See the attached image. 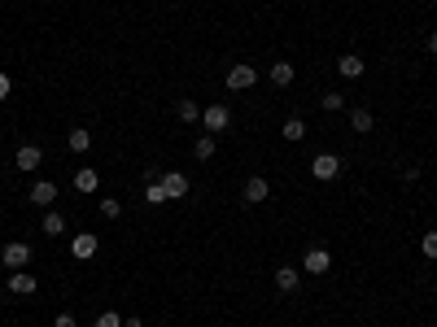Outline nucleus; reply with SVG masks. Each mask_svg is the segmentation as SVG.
Here are the masks:
<instances>
[{
    "instance_id": "obj_1",
    "label": "nucleus",
    "mask_w": 437,
    "mask_h": 327,
    "mask_svg": "<svg viewBox=\"0 0 437 327\" xmlns=\"http://www.w3.org/2000/svg\"><path fill=\"white\" fill-rule=\"evenodd\" d=\"M0 262H5V271H27V262H31V244L9 240L5 249H0Z\"/></svg>"
},
{
    "instance_id": "obj_2",
    "label": "nucleus",
    "mask_w": 437,
    "mask_h": 327,
    "mask_svg": "<svg viewBox=\"0 0 437 327\" xmlns=\"http://www.w3.org/2000/svg\"><path fill=\"white\" fill-rule=\"evenodd\" d=\"M228 122H232L228 105H206V109H202V127H206V135H219V131H228Z\"/></svg>"
},
{
    "instance_id": "obj_3",
    "label": "nucleus",
    "mask_w": 437,
    "mask_h": 327,
    "mask_svg": "<svg viewBox=\"0 0 437 327\" xmlns=\"http://www.w3.org/2000/svg\"><path fill=\"white\" fill-rule=\"evenodd\" d=\"M311 174H315L320 183L337 179V174H341V157H337V153H315V157H311Z\"/></svg>"
},
{
    "instance_id": "obj_4",
    "label": "nucleus",
    "mask_w": 437,
    "mask_h": 327,
    "mask_svg": "<svg viewBox=\"0 0 437 327\" xmlns=\"http://www.w3.org/2000/svg\"><path fill=\"white\" fill-rule=\"evenodd\" d=\"M97 249H101V240L92 236V231H79V236H70V258H75V262L97 258Z\"/></svg>"
},
{
    "instance_id": "obj_5",
    "label": "nucleus",
    "mask_w": 437,
    "mask_h": 327,
    "mask_svg": "<svg viewBox=\"0 0 437 327\" xmlns=\"http://www.w3.org/2000/svg\"><path fill=\"white\" fill-rule=\"evenodd\" d=\"M302 271H311V275H328V271H333V253L320 249V244H311V249H306V258H302Z\"/></svg>"
},
{
    "instance_id": "obj_6",
    "label": "nucleus",
    "mask_w": 437,
    "mask_h": 327,
    "mask_svg": "<svg viewBox=\"0 0 437 327\" xmlns=\"http://www.w3.org/2000/svg\"><path fill=\"white\" fill-rule=\"evenodd\" d=\"M254 83H258V70H254L250 62H241V66L228 70V88H232V92H245V88H254Z\"/></svg>"
},
{
    "instance_id": "obj_7",
    "label": "nucleus",
    "mask_w": 437,
    "mask_h": 327,
    "mask_svg": "<svg viewBox=\"0 0 437 327\" xmlns=\"http://www.w3.org/2000/svg\"><path fill=\"white\" fill-rule=\"evenodd\" d=\"M158 179H162V188H167V201H184V196H188V179L180 170H162Z\"/></svg>"
},
{
    "instance_id": "obj_8",
    "label": "nucleus",
    "mask_w": 437,
    "mask_h": 327,
    "mask_svg": "<svg viewBox=\"0 0 437 327\" xmlns=\"http://www.w3.org/2000/svg\"><path fill=\"white\" fill-rule=\"evenodd\" d=\"M40 161H44V148H40V144H22L18 153H14V166H18V170H27V174H31V170H40Z\"/></svg>"
},
{
    "instance_id": "obj_9",
    "label": "nucleus",
    "mask_w": 437,
    "mask_h": 327,
    "mask_svg": "<svg viewBox=\"0 0 437 327\" xmlns=\"http://www.w3.org/2000/svg\"><path fill=\"white\" fill-rule=\"evenodd\" d=\"M53 201H57V183H53V179H40V183H31V205L49 209Z\"/></svg>"
},
{
    "instance_id": "obj_10",
    "label": "nucleus",
    "mask_w": 437,
    "mask_h": 327,
    "mask_svg": "<svg viewBox=\"0 0 437 327\" xmlns=\"http://www.w3.org/2000/svg\"><path fill=\"white\" fill-rule=\"evenodd\" d=\"M9 293H14V297H31L35 293V275L31 271H9Z\"/></svg>"
},
{
    "instance_id": "obj_11",
    "label": "nucleus",
    "mask_w": 437,
    "mask_h": 327,
    "mask_svg": "<svg viewBox=\"0 0 437 327\" xmlns=\"http://www.w3.org/2000/svg\"><path fill=\"white\" fill-rule=\"evenodd\" d=\"M267 196H271V183L263 179V174H254V179H245V201H250V205L267 201Z\"/></svg>"
},
{
    "instance_id": "obj_12",
    "label": "nucleus",
    "mask_w": 437,
    "mask_h": 327,
    "mask_svg": "<svg viewBox=\"0 0 437 327\" xmlns=\"http://www.w3.org/2000/svg\"><path fill=\"white\" fill-rule=\"evenodd\" d=\"M337 70H341V79H359L363 70H368V62H363L359 53H346V57H337Z\"/></svg>"
},
{
    "instance_id": "obj_13",
    "label": "nucleus",
    "mask_w": 437,
    "mask_h": 327,
    "mask_svg": "<svg viewBox=\"0 0 437 327\" xmlns=\"http://www.w3.org/2000/svg\"><path fill=\"white\" fill-rule=\"evenodd\" d=\"M298 284H302L298 266H280V271H276V288H280V293H298Z\"/></svg>"
},
{
    "instance_id": "obj_14",
    "label": "nucleus",
    "mask_w": 437,
    "mask_h": 327,
    "mask_svg": "<svg viewBox=\"0 0 437 327\" xmlns=\"http://www.w3.org/2000/svg\"><path fill=\"white\" fill-rule=\"evenodd\" d=\"M97 183H101V174L92 170V166H79V170H75V192L88 196V192H97Z\"/></svg>"
},
{
    "instance_id": "obj_15",
    "label": "nucleus",
    "mask_w": 437,
    "mask_h": 327,
    "mask_svg": "<svg viewBox=\"0 0 437 327\" xmlns=\"http://www.w3.org/2000/svg\"><path fill=\"white\" fill-rule=\"evenodd\" d=\"M66 144H70V153H88V148H92V131H84V127H75V131L66 135Z\"/></svg>"
},
{
    "instance_id": "obj_16",
    "label": "nucleus",
    "mask_w": 437,
    "mask_h": 327,
    "mask_svg": "<svg viewBox=\"0 0 437 327\" xmlns=\"http://www.w3.org/2000/svg\"><path fill=\"white\" fill-rule=\"evenodd\" d=\"M293 75H298V70H293V62H276V66H271V83H276V88H289Z\"/></svg>"
},
{
    "instance_id": "obj_17",
    "label": "nucleus",
    "mask_w": 437,
    "mask_h": 327,
    "mask_svg": "<svg viewBox=\"0 0 437 327\" xmlns=\"http://www.w3.org/2000/svg\"><path fill=\"white\" fill-rule=\"evenodd\" d=\"M175 114H180V122H202V105H197V101H180V105H175Z\"/></svg>"
},
{
    "instance_id": "obj_18",
    "label": "nucleus",
    "mask_w": 437,
    "mask_h": 327,
    "mask_svg": "<svg viewBox=\"0 0 437 327\" xmlns=\"http://www.w3.org/2000/svg\"><path fill=\"white\" fill-rule=\"evenodd\" d=\"M350 127H354V131H359V135H368L372 127H376V118H372V109H354V114H350Z\"/></svg>"
},
{
    "instance_id": "obj_19",
    "label": "nucleus",
    "mask_w": 437,
    "mask_h": 327,
    "mask_svg": "<svg viewBox=\"0 0 437 327\" xmlns=\"http://www.w3.org/2000/svg\"><path fill=\"white\" fill-rule=\"evenodd\" d=\"M62 231H66V218L57 209H44V236H62Z\"/></svg>"
},
{
    "instance_id": "obj_20",
    "label": "nucleus",
    "mask_w": 437,
    "mask_h": 327,
    "mask_svg": "<svg viewBox=\"0 0 437 327\" xmlns=\"http://www.w3.org/2000/svg\"><path fill=\"white\" fill-rule=\"evenodd\" d=\"M280 135H285L289 144H302V140H306V122H302V118H289V122H285V131H280Z\"/></svg>"
},
{
    "instance_id": "obj_21",
    "label": "nucleus",
    "mask_w": 437,
    "mask_h": 327,
    "mask_svg": "<svg viewBox=\"0 0 437 327\" xmlns=\"http://www.w3.org/2000/svg\"><path fill=\"white\" fill-rule=\"evenodd\" d=\"M193 157H197V161H210V157H215V135H197Z\"/></svg>"
},
{
    "instance_id": "obj_22",
    "label": "nucleus",
    "mask_w": 437,
    "mask_h": 327,
    "mask_svg": "<svg viewBox=\"0 0 437 327\" xmlns=\"http://www.w3.org/2000/svg\"><path fill=\"white\" fill-rule=\"evenodd\" d=\"M145 201L149 205H167V188H162V179H149L145 183Z\"/></svg>"
},
{
    "instance_id": "obj_23",
    "label": "nucleus",
    "mask_w": 437,
    "mask_h": 327,
    "mask_svg": "<svg viewBox=\"0 0 437 327\" xmlns=\"http://www.w3.org/2000/svg\"><path fill=\"white\" fill-rule=\"evenodd\" d=\"M420 253L429 262H437V231H424V236H420Z\"/></svg>"
},
{
    "instance_id": "obj_24",
    "label": "nucleus",
    "mask_w": 437,
    "mask_h": 327,
    "mask_svg": "<svg viewBox=\"0 0 437 327\" xmlns=\"http://www.w3.org/2000/svg\"><path fill=\"white\" fill-rule=\"evenodd\" d=\"M324 109H328V114L346 109V96H341V92H324Z\"/></svg>"
},
{
    "instance_id": "obj_25",
    "label": "nucleus",
    "mask_w": 437,
    "mask_h": 327,
    "mask_svg": "<svg viewBox=\"0 0 437 327\" xmlns=\"http://www.w3.org/2000/svg\"><path fill=\"white\" fill-rule=\"evenodd\" d=\"M97 327H123V319H118V310H101L97 314Z\"/></svg>"
},
{
    "instance_id": "obj_26",
    "label": "nucleus",
    "mask_w": 437,
    "mask_h": 327,
    "mask_svg": "<svg viewBox=\"0 0 437 327\" xmlns=\"http://www.w3.org/2000/svg\"><path fill=\"white\" fill-rule=\"evenodd\" d=\"M101 214H105V218H118V214H123V201H114V196H105V201H101Z\"/></svg>"
},
{
    "instance_id": "obj_27",
    "label": "nucleus",
    "mask_w": 437,
    "mask_h": 327,
    "mask_svg": "<svg viewBox=\"0 0 437 327\" xmlns=\"http://www.w3.org/2000/svg\"><path fill=\"white\" fill-rule=\"evenodd\" d=\"M9 92H14V83H9V75H5V70H0V105L9 101Z\"/></svg>"
},
{
    "instance_id": "obj_28",
    "label": "nucleus",
    "mask_w": 437,
    "mask_h": 327,
    "mask_svg": "<svg viewBox=\"0 0 437 327\" xmlns=\"http://www.w3.org/2000/svg\"><path fill=\"white\" fill-rule=\"evenodd\" d=\"M53 327H79V323H75V314H57Z\"/></svg>"
},
{
    "instance_id": "obj_29",
    "label": "nucleus",
    "mask_w": 437,
    "mask_h": 327,
    "mask_svg": "<svg viewBox=\"0 0 437 327\" xmlns=\"http://www.w3.org/2000/svg\"><path fill=\"white\" fill-rule=\"evenodd\" d=\"M429 53H433V57H437V31H433V35H429Z\"/></svg>"
},
{
    "instance_id": "obj_30",
    "label": "nucleus",
    "mask_w": 437,
    "mask_h": 327,
    "mask_svg": "<svg viewBox=\"0 0 437 327\" xmlns=\"http://www.w3.org/2000/svg\"><path fill=\"white\" fill-rule=\"evenodd\" d=\"M123 327H145V323H140V319H123Z\"/></svg>"
}]
</instances>
